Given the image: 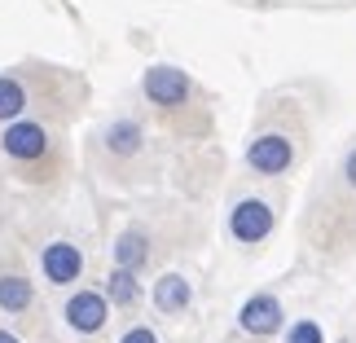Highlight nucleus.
Segmentation results:
<instances>
[{"mask_svg": "<svg viewBox=\"0 0 356 343\" xmlns=\"http://www.w3.org/2000/svg\"><path fill=\"white\" fill-rule=\"evenodd\" d=\"M145 264H149V233L141 225H128L119 233V242H115V269L141 273Z\"/></svg>", "mask_w": 356, "mask_h": 343, "instance_id": "obj_11", "label": "nucleus"}, {"mask_svg": "<svg viewBox=\"0 0 356 343\" xmlns=\"http://www.w3.org/2000/svg\"><path fill=\"white\" fill-rule=\"evenodd\" d=\"M0 343H22V339L13 335V330H0Z\"/></svg>", "mask_w": 356, "mask_h": 343, "instance_id": "obj_17", "label": "nucleus"}, {"mask_svg": "<svg viewBox=\"0 0 356 343\" xmlns=\"http://www.w3.org/2000/svg\"><path fill=\"white\" fill-rule=\"evenodd\" d=\"M246 168L255 176H282L295 168V141L286 132H259L246 145Z\"/></svg>", "mask_w": 356, "mask_h": 343, "instance_id": "obj_4", "label": "nucleus"}, {"mask_svg": "<svg viewBox=\"0 0 356 343\" xmlns=\"http://www.w3.org/2000/svg\"><path fill=\"white\" fill-rule=\"evenodd\" d=\"M31 308H35L31 278L18 273V269H5V273H0V312H9V317H26Z\"/></svg>", "mask_w": 356, "mask_h": 343, "instance_id": "obj_10", "label": "nucleus"}, {"mask_svg": "<svg viewBox=\"0 0 356 343\" xmlns=\"http://www.w3.org/2000/svg\"><path fill=\"white\" fill-rule=\"evenodd\" d=\"M97 145H102V154L111 159V163H119V168H128V163L145 159V150H149L145 128H141L136 119H115V123H106L102 136H97Z\"/></svg>", "mask_w": 356, "mask_h": 343, "instance_id": "obj_6", "label": "nucleus"}, {"mask_svg": "<svg viewBox=\"0 0 356 343\" xmlns=\"http://www.w3.org/2000/svg\"><path fill=\"white\" fill-rule=\"evenodd\" d=\"M282 343H325V335H321V326H317V321H308V317H304V321H295L291 330H286Z\"/></svg>", "mask_w": 356, "mask_h": 343, "instance_id": "obj_14", "label": "nucleus"}, {"mask_svg": "<svg viewBox=\"0 0 356 343\" xmlns=\"http://www.w3.org/2000/svg\"><path fill=\"white\" fill-rule=\"evenodd\" d=\"M154 308L163 312V317H181V312H189V304H194V286H189V278H181V273H163V278L154 282Z\"/></svg>", "mask_w": 356, "mask_h": 343, "instance_id": "obj_9", "label": "nucleus"}, {"mask_svg": "<svg viewBox=\"0 0 356 343\" xmlns=\"http://www.w3.org/2000/svg\"><path fill=\"white\" fill-rule=\"evenodd\" d=\"M343 181H348V185L356 189V145L348 150V159H343Z\"/></svg>", "mask_w": 356, "mask_h": 343, "instance_id": "obj_16", "label": "nucleus"}, {"mask_svg": "<svg viewBox=\"0 0 356 343\" xmlns=\"http://www.w3.org/2000/svg\"><path fill=\"white\" fill-rule=\"evenodd\" d=\"M141 97L154 106V111H163V115H181L185 106H194L198 88H194V79H189L181 66L154 62V66H145V75H141Z\"/></svg>", "mask_w": 356, "mask_h": 343, "instance_id": "obj_2", "label": "nucleus"}, {"mask_svg": "<svg viewBox=\"0 0 356 343\" xmlns=\"http://www.w3.org/2000/svg\"><path fill=\"white\" fill-rule=\"evenodd\" d=\"M0 150H5V159L22 176L53 163V136H49V128L40 119H13V123H5V132H0Z\"/></svg>", "mask_w": 356, "mask_h": 343, "instance_id": "obj_1", "label": "nucleus"}, {"mask_svg": "<svg viewBox=\"0 0 356 343\" xmlns=\"http://www.w3.org/2000/svg\"><path fill=\"white\" fill-rule=\"evenodd\" d=\"M119 343H159V335L149 330V326H128V330L119 335Z\"/></svg>", "mask_w": 356, "mask_h": 343, "instance_id": "obj_15", "label": "nucleus"}, {"mask_svg": "<svg viewBox=\"0 0 356 343\" xmlns=\"http://www.w3.org/2000/svg\"><path fill=\"white\" fill-rule=\"evenodd\" d=\"M273 229H277V212H273V202H264V198H242V202H234V212H229V233H234V242H242V246H259Z\"/></svg>", "mask_w": 356, "mask_h": 343, "instance_id": "obj_5", "label": "nucleus"}, {"mask_svg": "<svg viewBox=\"0 0 356 343\" xmlns=\"http://www.w3.org/2000/svg\"><path fill=\"white\" fill-rule=\"evenodd\" d=\"M111 299H106V291H97V286H79V291L62 304V321L71 326L75 335H102L106 321H111Z\"/></svg>", "mask_w": 356, "mask_h": 343, "instance_id": "obj_3", "label": "nucleus"}, {"mask_svg": "<svg viewBox=\"0 0 356 343\" xmlns=\"http://www.w3.org/2000/svg\"><path fill=\"white\" fill-rule=\"evenodd\" d=\"M40 273H44V282L58 286V291L62 286H75L84 278V251L66 238H53V242H44V251H40Z\"/></svg>", "mask_w": 356, "mask_h": 343, "instance_id": "obj_7", "label": "nucleus"}, {"mask_svg": "<svg viewBox=\"0 0 356 343\" xmlns=\"http://www.w3.org/2000/svg\"><path fill=\"white\" fill-rule=\"evenodd\" d=\"M26 102H31L26 79L22 75H0V123L26 119Z\"/></svg>", "mask_w": 356, "mask_h": 343, "instance_id": "obj_12", "label": "nucleus"}, {"mask_svg": "<svg viewBox=\"0 0 356 343\" xmlns=\"http://www.w3.org/2000/svg\"><path fill=\"white\" fill-rule=\"evenodd\" d=\"M106 299H111L115 308H136L141 304V278H136L132 269H115L111 278H106Z\"/></svg>", "mask_w": 356, "mask_h": 343, "instance_id": "obj_13", "label": "nucleus"}, {"mask_svg": "<svg viewBox=\"0 0 356 343\" xmlns=\"http://www.w3.org/2000/svg\"><path fill=\"white\" fill-rule=\"evenodd\" d=\"M238 326L251 339H273V335H282V326H286V317H282V304H277V295H268V291H259V295H251L242 304V312H238Z\"/></svg>", "mask_w": 356, "mask_h": 343, "instance_id": "obj_8", "label": "nucleus"}]
</instances>
